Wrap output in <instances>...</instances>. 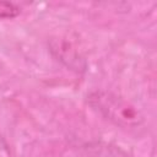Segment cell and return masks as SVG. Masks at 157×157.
Returning <instances> with one entry per match:
<instances>
[{"instance_id": "obj_1", "label": "cell", "mask_w": 157, "mask_h": 157, "mask_svg": "<svg viewBox=\"0 0 157 157\" xmlns=\"http://www.w3.org/2000/svg\"><path fill=\"white\" fill-rule=\"evenodd\" d=\"M87 103L103 118L123 129H136L145 123L142 113L125 98L105 90L88 93Z\"/></svg>"}, {"instance_id": "obj_2", "label": "cell", "mask_w": 157, "mask_h": 157, "mask_svg": "<svg viewBox=\"0 0 157 157\" xmlns=\"http://www.w3.org/2000/svg\"><path fill=\"white\" fill-rule=\"evenodd\" d=\"M48 48L55 60L63 64L66 69L76 74H83L87 70L85 56L70 40L63 37H52L48 40Z\"/></svg>"}, {"instance_id": "obj_3", "label": "cell", "mask_w": 157, "mask_h": 157, "mask_svg": "<svg viewBox=\"0 0 157 157\" xmlns=\"http://www.w3.org/2000/svg\"><path fill=\"white\" fill-rule=\"evenodd\" d=\"M21 13V7L12 1L0 0V18H15Z\"/></svg>"}, {"instance_id": "obj_4", "label": "cell", "mask_w": 157, "mask_h": 157, "mask_svg": "<svg viewBox=\"0 0 157 157\" xmlns=\"http://www.w3.org/2000/svg\"><path fill=\"white\" fill-rule=\"evenodd\" d=\"M0 157H11L10 145L2 134H0Z\"/></svg>"}]
</instances>
